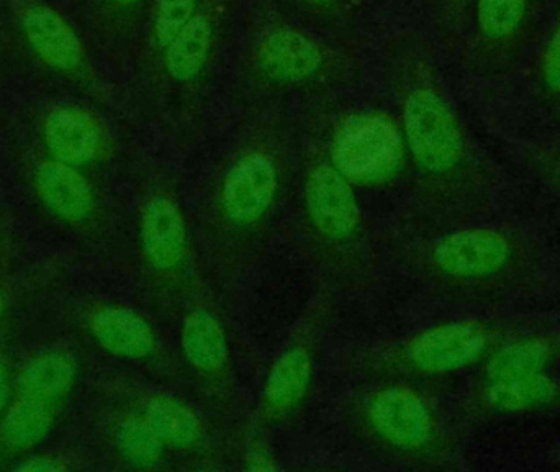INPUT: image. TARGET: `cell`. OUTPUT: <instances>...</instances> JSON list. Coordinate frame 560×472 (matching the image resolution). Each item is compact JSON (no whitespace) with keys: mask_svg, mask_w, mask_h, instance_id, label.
Wrapping results in <instances>:
<instances>
[{"mask_svg":"<svg viewBox=\"0 0 560 472\" xmlns=\"http://www.w3.org/2000/svg\"><path fill=\"white\" fill-rule=\"evenodd\" d=\"M408 266L434 296L503 302L539 290L546 260L532 237L503 226H463L418 244Z\"/></svg>","mask_w":560,"mask_h":472,"instance_id":"cell-1","label":"cell"},{"mask_svg":"<svg viewBox=\"0 0 560 472\" xmlns=\"http://www.w3.org/2000/svg\"><path fill=\"white\" fill-rule=\"evenodd\" d=\"M405 145L421 177V216L444 230L469 226L493 206L492 174L470 153L466 131L446 99L415 89L404 104Z\"/></svg>","mask_w":560,"mask_h":472,"instance_id":"cell-2","label":"cell"},{"mask_svg":"<svg viewBox=\"0 0 560 472\" xmlns=\"http://www.w3.org/2000/svg\"><path fill=\"white\" fill-rule=\"evenodd\" d=\"M283 174L265 147L242 151L223 170L199 210L207 270L219 284L248 273L265 254L280 216Z\"/></svg>","mask_w":560,"mask_h":472,"instance_id":"cell-3","label":"cell"},{"mask_svg":"<svg viewBox=\"0 0 560 472\" xmlns=\"http://www.w3.org/2000/svg\"><path fill=\"white\" fill-rule=\"evenodd\" d=\"M303 251L328 286L369 289L377 273V251L351 183L331 161L306 171L299 207Z\"/></svg>","mask_w":560,"mask_h":472,"instance_id":"cell-4","label":"cell"},{"mask_svg":"<svg viewBox=\"0 0 560 472\" xmlns=\"http://www.w3.org/2000/svg\"><path fill=\"white\" fill-rule=\"evenodd\" d=\"M529 323L513 319L453 320L421 330L362 356L359 371L378 382L443 381L479 371L510 336Z\"/></svg>","mask_w":560,"mask_h":472,"instance_id":"cell-5","label":"cell"},{"mask_svg":"<svg viewBox=\"0 0 560 472\" xmlns=\"http://www.w3.org/2000/svg\"><path fill=\"white\" fill-rule=\"evenodd\" d=\"M355 434L411 468H450L457 445L430 399L408 382H377L349 407Z\"/></svg>","mask_w":560,"mask_h":472,"instance_id":"cell-6","label":"cell"},{"mask_svg":"<svg viewBox=\"0 0 560 472\" xmlns=\"http://www.w3.org/2000/svg\"><path fill=\"white\" fill-rule=\"evenodd\" d=\"M141 274L158 312L180 315L202 292L186 209L167 186L148 191L137 214Z\"/></svg>","mask_w":560,"mask_h":472,"instance_id":"cell-7","label":"cell"},{"mask_svg":"<svg viewBox=\"0 0 560 472\" xmlns=\"http://www.w3.org/2000/svg\"><path fill=\"white\" fill-rule=\"evenodd\" d=\"M325 315L322 306L310 310L302 325L272 362L256 411V427L259 430L283 427L305 405L315 381L319 333L325 326Z\"/></svg>","mask_w":560,"mask_h":472,"instance_id":"cell-8","label":"cell"},{"mask_svg":"<svg viewBox=\"0 0 560 472\" xmlns=\"http://www.w3.org/2000/svg\"><path fill=\"white\" fill-rule=\"evenodd\" d=\"M209 297L200 292L180 313V365L212 408L226 412L235 399L229 335Z\"/></svg>","mask_w":560,"mask_h":472,"instance_id":"cell-9","label":"cell"},{"mask_svg":"<svg viewBox=\"0 0 560 472\" xmlns=\"http://www.w3.org/2000/svg\"><path fill=\"white\" fill-rule=\"evenodd\" d=\"M404 157L397 125L378 112H359L342 120L329 150V161L349 183L371 186L394 177Z\"/></svg>","mask_w":560,"mask_h":472,"instance_id":"cell-10","label":"cell"},{"mask_svg":"<svg viewBox=\"0 0 560 472\" xmlns=\"http://www.w3.org/2000/svg\"><path fill=\"white\" fill-rule=\"evenodd\" d=\"M133 411L163 441L171 458L180 467L212 468L225 457L222 441L196 408L166 392H147Z\"/></svg>","mask_w":560,"mask_h":472,"instance_id":"cell-11","label":"cell"},{"mask_svg":"<svg viewBox=\"0 0 560 472\" xmlns=\"http://www.w3.org/2000/svg\"><path fill=\"white\" fill-rule=\"evenodd\" d=\"M560 407V378L555 372L513 376V378L479 379L467 392L464 411L469 417H525Z\"/></svg>","mask_w":560,"mask_h":472,"instance_id":"cell-12","label":"cell"},{"mask_svg":"<svg viewBox=\"0 0 560 472\" xmlns=\"http://www.w3.org/2000/svg\"><path fill=\"white\" fill-rule=\"evenodd\" d=\"M20 30L36 61L49 71L66 78L84 71V46L58 10L42 2L28 3L20 13Z\"/></svg>","mask_w":560,"mask_h":472,"instance_id":"cell-13","label":"cell"},{"mask_svg":"<svg viewBox=\"0 0 560 472\" xmlns=\"http://www.w3.org/2000/svg\"><path fill=\"white\" fill-rule=\"evenodd\" d=\"M95 345L121 361L153 365L161 359V342L147 316L130 307L105 303L88 316Z\"/></svg>","mask_w":560,"mask_h":472,"instance_id":"cell-14","label":"cell"},{"mask_svg":"<svg viewBox=\"0 0 560 472\" xmlns=\"http://www.w3.org/2000/svg\"><path fill=\"white\" fill-rule=\"evenodd\" d=\"M42 140L49 160L69 166H91L104 151V130L94 115L74 105L56 107L42 125Z\"/></svg>","mask_w":560,"mask_h":472,"instance_id":"cell-15","label":"cell"},{"mask_svg":"<svg viewBox=\"0 0 560 472\" xmlns=\"http://www.w3.org/2000/svg\"><path fill=\"white\" fill-rule=\"evenodd\" d=\"M32 186L39 203L62 222L81 226L97 214V194L79 168L48 158L33 170Z\"/></svg>","mask_w":560,"mask_h":472,"instance_id":"cell-16","label":"cell"},{"mask_svg":"<svg viewBox=\"0 0 560 472\" xmlns=\"http://www.w3.org/2000/svg\"><path fill=\"white\" fill-rule=\"evenodd\" d=\"M560 365V325L552 329L520 330L502 343L486 365L477 371L479 379L555 372Z\"/></svg>","mask_w":560,"mask_h":472,"instance_id":"cell-17","label":"cell"},{"mask_svg":"<svg viewBox=\"0 0 560 472\" xmlns=\"http://www.w3.org/2000/svg\"><path fill=\"white\" fill-rule=\"evenodd\" d=\"M79 365L65 349H48L30 358L20 369L16 391L26 398L59 407L74 391Z\"/></svg>","mask_w":560,"mask_h":472,"instance_id":"cell-18","label":"cell"},{"mask_svg":"<svg viewBox=\"0 0 560 472\" xmlns=\"http://www.w3.org/2000/svg\"><path fill=\"white\" fill-rule=\"evenodd\" d=\"M259 61L268 78L278 82H302L322 65V55L312 39L289 28L268 33L259 46Z\"/></svg>","mask_w":560,"mask_h":472,"instance_id":"cell-19","label":"cell"},{"mask_svg":"<svg viewBox=\"0 0 560 472\" xmlns=\"http://www.w3.org/2000/svg\"><path fill=\"white\" fill-rule=\"evenodd\" d=\"M58 407L16 394L0 417V441L13 453H25L42 445L55 427Z\"/></svg>","mask_w":560,"mask_h":472,"instance_id":"cell-20","label":"cell"},{"mask_svg":"<svg viewBox=\"0 0 560 472\" xmlns=\"http://www.w3.org/2000/svg\"><path fill=\"white\" fill-rule=\"evenodd\" d=\"M112 445L117 457L135 470H161L173 461L163 441L133 408L112 428Z\"/></svg>","mask_w":560,"mask_h":472,"instance_id":"cell-21","label":"cell"},{"mask_svg":"<svg viewBox=\"0 0 560 472\" xmlns=\"http://www.w3.org/2000/svg\"><path fill=\"white\" fill-rule=\"evenodd\" d=\"M212 43V25L206 15H196L166 46V69L177 82H189L206 65Z\"/></svg>","mask_w":560,"mask_h":472,"instance_id":"cell-22","label":"cell"},{"mask_svg":"<svg viewBox=\"0 0 560 472\" xmlns=\"http://www.w3.org/2000/svg\"><path fill=\"white\" fill-rule=\"evenodd\" d=\"M529 0H477V28L490 43H505L522 32Z\"/></svg>","mask_w":560,"mask_h":472,"instance_id":"cell-23","label":"cell"},{"mask_svg":"<svg viewBox=\"0 0 560 472\" xmlns=\"http://www.w3.org/2000/svg\"><path fill=\"white\" fill-rule=\"evenodd\" d=\"M197 0H158L154 33L161 46H167L177 33L189 23Z\"/></svg>","mask_w":560,"mask_h":472,"instance_id":"cell-24","label":"cell"},{"mask_svg":"<svg viewBox=\"0 0 560 472\" xmlns=\"http://www.w3.org/2000/svg\"><path fill=\"white\" fill-rule=\"evenodd\" d=\"M539 85L549 102L560 105V23L542 51Z\"/></svg>","mask_w":560,"mask_h":472,"instance_id":"cell-25","label":"cell"},{"mask_svg":"<svg viewBox=\"0 0 560 472\" xmlns=\"http://www.w3.org/2000/svg\"><path fill=\"white\" fill-rule=\"evenodd\" d=\"M10 404V379L5 365L0 359V417Z\"/></svg>","mask_w":560,"mask_h":472,"instance_id":"cell-26","label":"cell"},{"mask_svg":"<svg viewBox=\"0 0 560 472\" xmlns=\"http://www.w3.org/2000/svg\"><path fill=\"white\" fill-rule=\"evenodd\" d=\"M549 174H551L552 189H555L556 196L560 199V163L556 164V166L549 171Z\"/></svg>","mask_w":560,"mask_h":472,"instance_id":"cell-27","label":"cell"},{"mask_svg":"<svg viewBox=\"0 0 560 472\" xmlns=\"http://www.w3.org/2000/svg\"><path fill=\"white\" fill-rule=\"evenodd\" d=\"M7 313V297L5 293L0 290V322H2L3 316Z\"/></svg>","mask_w":560,"mask_h":472,"instance_id":"cell-28","label":"cell"},{"mask_svg":"<svg viewBox=\"0 0 560 472\" xmlns=\"http://www.w3.org/2000/svg\"><path fill=\"white\" fill-rule=\"evenodd\" d=\"M110 2L118 3V5H131V3L137 2V0H110Z\"/></svg>","mask_w":560,"mask_h":472,"instance_id":"cell-29","label":"cell"},{"mask_svg":"<svg viewBox=\"0 0 560 472\" xmlns=\"http://www.w3.org/2000/svg\"><path fill=\"white\" fill-rule=\"evenodd\" d=\"M312 2H315V3H326V2H329V0H312Z\"/></svg>","mask_w":560,"mask_h":472,"instance_id":"cell-30","label":"cell"}]
</instances>
